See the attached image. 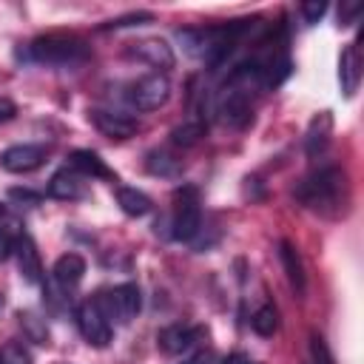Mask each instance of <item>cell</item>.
<instances>
[{"mask_svg": "<svg viewBox=\"0 0 364 364\" xmlns=\"http://www.w3.org/2000/svg\"><path fill=\"white\" fill-rule=\"evenodd\" d=\"M296 199L321 216H338L347 205V176L338 165H321L296 185Z\"/></svg>", "mask_w": 364, "mask_h": 364, "instance_id": "cell-1", "label": "cell"}, {"mask_svg": "<svg viewBox=\"0 0 364 364\" xmlns=\"http://www.w3.org/2000/svg\"><path fill=\"white\" fill-rule=\"evenodd\" d=\"M28 57L43 65H80L91 57V46L77 34H40L28 46Z\"/></svg>", "mask_w": 364, "mask_h": 364, "instance_id": "cell-2", "label": "cell"}, {"mask_svg": "<svg viewBox=\"0 0 364 364\" xmlns=\"http://www.w3.org/2000/svg\"><path fill=\"white\" fill-rule=\"evenodd\" d=\"M97 304L102 307L105 318L108 321H117V324H128L139 307H142V296H139V287L125 282V284H117V287H108V290H100L97 296Z\"/></svg>", "mask_w": 364, "mask_h": 364, "instance_id": "cell-3", "label": "cell"}, {"mask_svg": "<svg viewBox=\"0 0 364 364\" xmlns=\"http://www.w3.org/2000/svg\"><path fill=\"white\" fill-rule=\"evenodd\" d=\"M202 230V208H199V196L193 188H182L176 193V205H173V219H171V236L176 242H191L196 233Z\"/></svg>", "mask_w": 364, "mask_h": 364, "instance_id": "cell-4", "label": "cell"}, {"mask_svg": "<svg viewBox=\"0 0 364 364\" xmlns=\"http://www.w3.org/2000/svg\"><path fill=\"white\" fill-rule=\"evenodd\" d=\"M168 97H171V82L165 74H145L125 88V100L136 111H156L168 102Z\"/></svg>", "mask_w": 364, "mask_h": 364, "instance_id": "cell-5", "label": "cell"}, {"mask_svg": "<svg viewBox=\"0 0 364 364\" xmlns=\"http://www.w3.org/2000/svg\"><path fill=\"white\" fill-rule=\"evenodd\" d=\"M77 327H80L82 338L91 347H108V341H111V321L105 318V313L97 304V299H85V301L77 304Z\"/></svg>", "mask_w": 364, "mask_h": 364, "instance_id": "cell-6", "label": "cell"}, {"mask_svg": "<svg viewBox=\"0 0 364 364\" xmlns=\"http://www.w3.org/2000/svg\"><path fill=\"white\" fill-rule=\"evenodd\" d=\"M219 114L228 125H247L250 119V97H247V85L236 82V80H228V88L222 91L219 97Z\"/></svg>", "mask_w": 364, "mask_h": 364, "instance_id": "cell-7", "label": "cell"}, {"mask_svg": "<svg viewBox=\"0 0 364 364\" xmlns=\"http://www.w3.org/2000/svg\"><path fill=\"white\" fill-rule=\"evenodd\" d=\"M48 156L46 145H34V142H23V145H11L0 154V165L9 173H31L37 171Z\"/></svg>", "mask_w": 364, "mask_h": 364, "instance_id": "cell-8", "label": "cell"}, {"mask_svg": "<svg viewBox=\"0 0 364 364\" xmlns=\"http://www.w3.org/2000/svg\"><path fill=\"white\" fill-rule=\"evenodd\" d=\"M88 119L94 122V128L111 139H128L139 131V122L128 114H119V111H105V108H91L88 111Z\"/></svg>", "mask_w": 364, "mask_h": 364, "instance_id": "cell-9", "label": "cell"}, {"mask_svg": "<svg viewBox=\"0 0 364 364\" xmlns=\"http://www.w3.org/2000/svg\"><path fill=\"white\" fill-rule=\"evenodd\" d=\"M14 256H17L20 276L28 284H40L43 282V262H40V250H37V245H34V239L28 233H17V239H14Z\"/></svg>", "mask_w": 364, "mask_h": 364, "instance_id": "cell-10", "label": "cell"}, {"mask_svg": "<svg viewBox=\"0 0 364 364\" xmlns=\"http://www.w3.org/2000/svg\"><path fill=\"white\" fill-rule=\"evenodd\" d=\"M205 336V327H191V324H171L165 330H159L156 341L165 353H182V350H191L199 338Z\"/></svg>", "mask_w": 364, "mask_h": 364, "instance_id": "cell-11", "label": "cell"}, {"mask_svg": "<svg viewBox=\"0 0 364 364\" xmlns=\"http://www.w3.org/2000/svg\"><path fill=\"white\" fill-rule=\"evenodd\" d=\"M131 54H134L136 60L154 65V68H171V65H173V51H171V46H168L165 40H159V37H148V40L134 43V46H131Z\"/></svg>", "mask_w": 364, "mask_h": 364, "instance_id": "cell-12", "label": "cell"}, {"mask_svg": "<svg viewBox=\"0 0 364 364\" xmlns=\"http://www.w3.org/2000/svg\"><path fill=\"white\" fill-rule=\"evenodd\" d=\"M358 80H361V57H358V40H355L338 57V82H341V91L347 97H353L355 88H358Z\"/></svg>", "mask_w": 364, "mask_h": 364, "instance_id": "cell-13", "label": "cell"}, {"mask_svg": "<svg viewBox=\"0 0 364 364\" xmlns=\"http://www.w3.org/2000/svg\"><path fill=\"white\" fill-rule=\"evenodd\" d=\"M48 196L54 199H82L85 196V176H80L74 168H63L48 182Z\"/></svg>", "mask_w": 364, "mask_h": 364, "instance_id": "cell-14", "label": "cell"}, {"mask_svg": "<svg viewBox=\"0 0 364 364\" xmlns=\"http://www.w3.org/2000/svg\"><path fill=\"white\" fill-rule=\"evenodd\" d=\"M330 134H333V117H330V111H321L318 117H313V122L307 128V139H304V151H307L310 159L324 154V148L330 142Z\"/></svg>", "mask_w": 364, "mask_h": 364, "instance_id": "cell-15", "label": "cell"}, {"mask_svg": "<svg viewBox=\"0 0 364 364\" xmlns=\"http://www.w3.org/2000/svg\"><path fill=\"white\" fill-rule=\"evenodd\" d=\"M85 276V259L80 253H65L54 262V282L63 290H74Z\"/></svg>", "mask_w": 364, "mask_h": 364, "instance_id": "cell-16", "label": "cell"}, {"mask_svg": "<svg viewBox=\"0 0 364 364\" xmlns=\"http://www.w3.org/2000/svg\"><path fill=\"white\" fill-rule=\"evenodd\" d=\"M279 259H282V267H284V276H287V282H290V287H293V293H304V287H307V276H304V264H301V256H299V250L284 239L282 245H279Z\"/></svg>", "mask_w": 364, "mask_h": 364, "instance_id": "cell-17", "label": "cell"}, {"mask_svg": "<svg viewBox=\"0 0 364 364\" xmlns=\"http://www.w3.org/2000/svg\"><path fill=\"white\" fill-rule=\"evenodd\" d=\"M68 168H74L80 176H102V179H111V182H117V173L94 154V151H74L71 156H68Z\"/></svg>", "mask_w": 364, "mask_h": 364, "instance_id": "cell-18", "label": "cell"}, {"mask_svg": "<svg viewBox=\"0 0 364 364\" xmlns=\"http://www.w3.org/2000/svg\"><path fill=\"white\" fill-rule=\"evenodd\" d=\"M117 205L128 216H145L151 210V199L136 188H117Z\"/></svg>", "mask_w": 364, "mask_h": 364, "instance_id": "cell-19", "label": "cell"}, {"mask_svg": "<svg viewBox=\"0 0 364 364\" xmlns=\"http://www.w3.org/2000/svg\"><path fill=\"white\" fill-rule=\"evenodd\" d=\"M250 327L259 333V336H273L276 330H279V313H276V307L273 304H264V307H259L253 316H250Z\"/></svg>", "mask_w": 364, "mask_h": 364, "instance_id": "cell-20", "label": "cell"}, {"mask_svg": "<svg viewBox=\"0 0 364 364\" xmlns=\"http://www.w3.org/2000/svg\"><path fill=\"white\" fill-rule=\"evenodd\" d=\"M0 364H31V353L20 341H9L0 347Z\"/></svg>", "mask_w": 364, "mask_h": 364, "instance_id": "cell-21", "label": "cell"}, {"mask_svg": "<svg viewBox=\"0 0 364 364\" xmlns=\"http://www.w3.org/2000/svg\"><path fill=\"white\" fill-rule=\"evenodd\" d=\"M171 136H173L176 145H193L199 136H205V125H202V122H185V125H179Z\"/></svg>", "mask_w": 364, "mask_h": 364, "instance_id": "cell-22", "label": "cell"}, {"mask_svg": "<svg viewBox=\"0 0 364 364\" xmlns=\"http://www.w3.org/2000/svg\"><path fill=\"white\" fill-rule=\"evenodd\" d=\"M310 355H313V364H336L333 361V353L327 350V344H324L321 336H310Z\"/></svg>", "mask_w": 364, "mask_h": 364, "instance_id": "cell-23", "label": "cell"}, {"mask_svg": "<svg viewBox=\"0 0 364 364\" xmlns=\"http://www.w3.org/2000/svg\"><path fill=\"white\" fill-rule=\"evenodd\" d=\"M148 20H154V14L151 11H136V14H125V17H119V20H111V23H105L102 28H125V26H139V23H148Z\"/></svg>", "mask_w": 364, "mask_h": 364, "instance_id": "cell-24", "label": "cell"}, {"mask_svg": "<svg viewBox=\"0 0 364 364\" xmlns=\"http://www.w3.org/2000/svg\"><path fill=\"white\" fill-rule=\"evenodd\" d=\"M324 11H327V3H321V0L301 3V17H304V23H318Z\"/></svg>", "mask_w": 364, "mask_h": 364, "instance_id": "cell-25", "label": "cell"}, {"mask_svg": "<svg viewBox=\"0 0 364 364\" xmlns=\"http://www.w3.org/2000/svg\"><path fill=\"white\" fill-rule=\"evenodd\" d=\"M14 239H17V233H11V230L0 228V262H3V259H9V256L14 253Z\"/></svg>", "mask_w": 364, "mask_h": 364, "instance_id": "cell-26", "label": "cell"}, {"mask_svg": "<svg viewBox=\"0 0 364 364\" xmlns=\"http://www.w3.org/2000/svg\"><path fill=\"white\" fill-rule=\"evenodd\" d=\"M358 14H361V6H358V3H344L341 11H338V23L347 26V23H353V17H358Z\"/></svg>", "mask_w": 364, "mask_h": 364, "instance_id": "cell-27", "label": "cell"}, {"mask_svg": "<svg viewBox=\"0 0 364 364\" xmlns=\"http://www.w3.org/2000/svg\"><path fill=\"white\" fill-rule=\"evenodd\" d=\"M14 114H17V105H14L11 100L0 97V122H9V119H11Z\"/></svg>", "mask_w": 364, "mask_h": 364, "instance_id": "cell-28", "label": "cell"}, {"mask_svg": "<svg viewBox=\"0 0 364 364\" xmlns=\"http://www.w3.org/2000/svg\"><path fill=\"white\" fill-rule=\"evenodd\" d=\"M182 364H210V350H196V353L188 355Z\"/></svg>", "mask_w": 364, "mask_h": 364, "instance_id": "cell-29", "label": "cell"}, {"mask_svg": "<svg viewBox=\"0 0 364 364\" xmlns=\"http://www.w3.org/2000/svg\"><path fill=\"white\" fill-rule=\"evenodd\" d=\"M222 364H253V361H250V355H245V353H230Z\"/></svg>", "mask_w": 364, "mask_h": 364, "instance_id": "cell-30", "label": "cell"}, {"mask_svg": "<svg viewBox=\"0 0 364 364\" xmlns=\"http://www.w3.org/2000/svg\"><path fill=\"white\" fill-rule=\"evenodd\" d=\"M0 307H3V296H0Z\"/></svg>", "mask_w": 364, "mask_h": 364, "instance_id": "cell-31", "label": "cell"}]
</instances>
